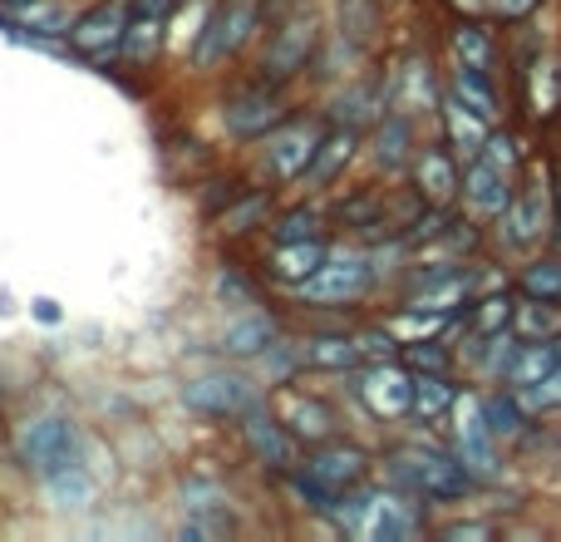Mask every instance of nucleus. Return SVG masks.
Instances as JSON below:
<instances>
[{
	"label": "nucleus",
	"mask_w": 561,
	"mask_h": 542,
	"mask_svg": "<svg viewBox=\"0 0 561 542\" xmlns=\"http://www.w3.org/2000/svg\"><path fill=\"white\" fill-rule=\"evenodd\" d=\"M330 523L345 528V533L359 538V542H409V538L424 533L428 518H424V498H414L409 488L359 484L340 498V508H335Z\"/></svg>",
	"instance_id": "1"
},
{
	"label": "nucleus",
	"mask_w": 561,
	"mask_h": 542,
	"mask_svg": "<svg viewBox=\"0 0 561 542\" xmlns=\"http://www.w3.org/2000/svg\"><path fill=\"white\" fill-rule=\"evenodd\" d=\"M385 464H389V478H394L399 488H409L414 498H424V504H463L468 494L483 488L454 449L424 444V439L389 449Z\"/></svg>",
	"instance_id": "2"
},
{
	"label": "nucleus",
	"mask_w": 561,
	"mask_h": 542,
	"mask_svg": "<svg viewBox=\"0 0 561 542\" xmlns=\"http://www.w3.org/2000/svg\"><path fill=\"white\" fill-rule=\"evenodd\" d=\"M375 276H379V267H375V257H369V252H359V247H330L325 267H320L310 281L290 286V291H296L300 306L345 310V306H355V301L369 296Z\"/></svg>",
	"instance_id": "3"
},
{
	"label": "nucleus",
	"mask_w": 561,
	"mask_h": 542,
	"mask_svg": "<svg viewBox=\"0 0 561 542\" xmlns=\"http://www.w3.org/2000/svg\"><path fill=\"white\" fill-rule=\"evenodd\" d=\"M320 45H325V35H320V15L306 10V0H300V5H290V10L276 15L272 35H266V45H262V69H256V75L276 79V84H290L300 69L316 65Z\"/></svg>",
	"instance_id": "4"
},
{
	"label": "nucleus",
	"mask_w": 561,
	"mask_h": 542,
	"mask_svg": "<svg viewBox=\"0 0 561 542\" xmlns=\"http://www.w3.org/2000/svg\"><path fill=\"white\" fill-rule=\"evenodd\" d=\"M15 449H20V464H25L39 484L69 464H84V434H79V425L65 415H35L30 425H20Z\"/></svg>",
	"instance_id": "5"
},
{
	"label": "nucleus",
	"mask_w": 561,
	"mask_h": 542,
	"mask_svg": "<svg viewBox=\"0 0 561 542\" xmlns=\"http://www.w3.org/2000/svg\"><path fill=\"white\" fill-rule=\"evenodd\" d=\"M325 128H330V118H296V114H290L286 124H276L272 134L256 144L262 173L280 188L300 183L306 168H310V158H316V148H320V138H325Z\"/></svg>",
	"instance_id": "6"
},
{
	"label": "nucleus",
	"mask_w": 561,
	"mask_h": 542,
	"mask_svg": "<svg viewBox=\"0 0 561 542\" xmlns=\"http://www.w3.org/2000/svg\"><path fill=\"white\" fill-rule=\"evenodd\" d=\"M497 242L507 247V252H542L547 242H552V227H557V197H552V183H527L523 193L513 197V207H507L503 217H497Z\"/></svg>",
	"instance_id": "7"
},
{
	"label": "nucleus",
	"mask_w": 561,
	"mask_h": 542,
	"mask_svg": "<svg viewBox=\"0 0 561 542\" xmlns=\"http://www.w3.org/2000/svg\"><path fill=\"white\" fill-rule=\"evenodd\" d=\"M128 20H134V0H94L89 10H79V15L69 20L65 45L75 49V55H84L89 65H108V59L124 55Z\"/></svg>",
	"instance_id": "8"
},
{
	"label": "nucleus",
	"mask_w": 561,
	"mask_h": 542,
	"mask_svg": "<svg viewBox=\"0 0 561 542\" xmlns=\"http://www.w3.org/2000/svg\"><path fill=\"white\" fill-rule=\"evenodd\" d=\"M286 118H290V109H286V99H280V84L266 75H256L252 84H237L222 104V128L232 138H242V144H262Z\"/></svg>",
	"instance_id": "9"
},
{
	"label": "nucleus",
	"mask_w": 561,
	"mask_h": 542,
	"mask_svg": "<svg viewBox=\"0 0 561 542\" xmlns=\"http://www.w3.org/2000/svg\"><path fill=\"white\" fill-rule=\"evenodd\" d=\"M237 434H242L247 459H252V464H262L266 474H290V468H300V449H306V444L290 434L286 419H280L272 405H262V399H256V405L237 419Z\"/></svg>",
	"instance_id": "10"
},
{
	"label": "nucleus",
	"mask_w": 561,
	"mask_h": 542,
	"mask_svg": "<svg viewBox=\"0 0 561 542\" xmlns=\"http://www.w3.org/2000/svg\"><path fill=\"white\" fill-rule=\"evenodd\" d=\"M454 454L468 464V474L478 484H497L503 478V439L488 429L483 409H478V395H463L454 405Z\"/></svg>",
	"instance_id": "11"
},
{
	"label": "nucleus",
	"mask_w": 561,
	"mask_h": 542,
	"mask_svg": "<svg viewBox=\"0 0 561 542\" xmlns=\"http://www.w3.org/2000/svg\"><path fill=\"white\" fill-rule=\"evenodd\" d=\"M414 370L404 360H369L365 375H359V399L379 425H404L414 419Z\"/></svg>",
	"instance_id": "12"
},
{
	"label": "nucleus",
	"mask_w": 561,
	"mask_h": 542,
	"mask_svg": "<svg viewBox=\"0 0 561 542\" xmlns=\"http://www.w3.org/2000/svg\"><path fill=\"white\" fill-rule=\"evenodd\" d=\"M256 399H262V389L242 370H207V375H193L183 385V405L207 419H242Z\"/></svg>",
	"instance_id": "13"
},
{
	"label": "nucleus",
	"mask_w": 561,
	"mask_h": 542,
	"mask_svg": "<svg viewBox=\"0 0 561 542\" xmlns=\"http://www.w3.org/2000/svg\"><path fill=\"white\" fill-rule=\"evenodd\" d=\"M369 468H375V459H369V449H359L355 439H325V444H316L306 459H300V474H310L320 488H330V494L345 498L350 488L369 484Z\"/></svg>",
	"instance_id": "14"
},
{
	"label": "nucleus",
	"mask_w": 561,
	"mask_h": 542,
	"mask_svg": "<svg viewBox=\"0 0 561 542\" xmlns=\"http://www.w3.org/2000/svg\"><path fill=\"white\" fill-rule=\"evenodd\" d=\"M517 99L533 124H552L561 114V49L542 45L517 59Z\"/></svg>",
	"instance_id": "15"
},
{
	"label": "nucleus",
	"mask_w": 561,
	"mask_h": 542,
	"mask_svg": "<svg viewBox=\"0 0 561 542\" xmlns=\"http://www.w3.org/2000/svg\"><path fill=\"white\" fill-rule=\"evenodd\" d=\"M272 409L280 419H286V429L300 439L306 449H316V444H325V439H335L340 434V415H335V405L330 399H320V395H310V389H300V385H276V399H272Z\"/></svg>",
	"instance_id": "16"
},
{
	"label": "nucleus",
	"mask_w": 561,
	"mask_h": 542,
	"mask_svg": "<svg viewBox=\"0 0 561 542\" xmlns=\"http://www.w3.org/2000/svg\"><path fill=\"white\" fill-rule=\"evenodd\" d=\"M409 178H414V193L424 197L428 207H454L458 197H463V158H458L444 138H438V144H419Z\"/></svg>",
	"instance_id": "17"
},
{
	"label": "nucleus",
	"mask_w": 561,
	"mask_h": 542,
	"mask_svg": "<svg viewBox=\"0 0 561 542\" xmlns=\"http://www.w3.org/2000/svg\"><path fill=\"white\" fill-rule=\"evenodd\" d=\"M517 197V173H507V168L488 163V158H473V163H463V213L478 217V223H497V217L513 207Z\"/></svg>",
	"instance_id": "18"
},
{
	"label": "nucleus",
	"mask_w": 561,
	"mask_h": 542,
	"mask_svg": "<svg viewBox=\"0 0 561 542\" xmlns=\"http://www.w3.org/2000/svg\"><path fill=\"white\" fill-rule=\"evenodd\" d=\"M369 154H375V168L385 178L409 173L414 154H419V118L399 114V109H385V118H379L375 134H369Z\"/></svg>",
	"instance_id": "19"
},
{
	"label": "nucleus",
	"mask_w": 561,
	"mask_h": 542,
	"mask_svg": "<svg viewBox=\"0 0 561 542\" xmlns=\"http://www.w3.org/2000/svg\"><path fill=\"white\" fill-rule=\"evenodd\" d=\"M365 128H350V124H330L325 128V138H320V148H316V158H310V168H306V193H325V188H335L340 178L350 173V163L359 158V144H365Z\"/></svg>",
	"instance_id": "20"
},
{
	"label": "nucleus",
	"mask_w": 561,
	"mask_h": 542,
	"mask_svg": "<svg viewBox=\"0 0 561 542\" xmlns=\"http://www.w3.org/2000/svg\"><path fill=\"white\" fill-rule=\"evenodd\" d=\"M448 55H454V65L463 69H488V75H503L507 65V49L503 39H497V30L483 20H454V30H448Z\"/></svg>",
	"instance_id": "21"
},
{
	"label": "nucleus",
	"mask_w": 561,
	"mask_h": 542,
	"mask_svg": "<svg viewBox=\"0 0 561 542\" xmlns=\"http://www.w3.org/2000/svg\"><path fill=\"white\" fill-rule=\"evenodd\" d=\"M444 89L448 84H438L434 69L419 65V59L389 69V109H399V114H409V118L438 114V104H444Z\"/></svg>",
	"instance_id": "22"
},
{
	"label": "nucleus",
	"mask_w": 561,
	"mask_h": 542,
	"mask_svg": "<svg viewBox=\"0 0 561 542\" xmlns=\"http://www.w3.org/2000/svg\"><path fill=\"white\" fill-rule=\"evenodd\" d=\"M434 118H438V128H444V144L454 148L463 163H473V158L483 154L488 134H493V124H488L483 114H473V109H468L458 94H448V89H444V104H438Z\"/></svg>",
	"instance_id": "23"
},
{
	"label": "nucleus",
	"mask_w": 561,
	"mask_h": 542,
	"mask_svg": "<svg viewBox=\"0 0 561 542\" xmlns=\"http://www.w3.org/2000/svg\"><path fill=\"white\" fill-rule=\"evenodd\" d=\"M389 109V75L385 79H350L335 94V114L330 124H350V128H375Z\"/></svg>",
	"instance_id": "24"
},
{
	"label": "nucleus",
	"mask_w": 561,
	"mask_h": 542,
	"mask_svg": "<svg viewBox=\"0 0 561 542\" xmlns=\"http://www.w3.org/2000/svg\"><path fill=\"white\" fill-rule=\"evenodd\" d=\"M276 340H280V326H276L272 310L247 306V316L227 320V330H222V355H232V360H262L266 350L276 346Z\"/></svg>",
	"instance_id": "25"
},
{
	"label": "nucleus",
	"mask_w": 561,
	"mask_h": 542,
	"mask_svg": "<svg viewBox=\"0 0 561 542\" xmlns=\"http://www.w3.org/2000/svg\"><path fill=\"white\" fill-rule=\"evenodd\" d=\"M300 360L316 375H345V370L365 365V350H359V336H345V330H330V336H310L300 346Z\"/></svg>",
	"instance_id": "26"
},
{
	"label": "nucleus",
	"mask_w": 561,
	"mask_h": 542,
	"mask_svg": "<svg viewBox=\"0 0 561 542\" xmlns=\"http://www.w3.org/2000/svg\"><path fill=\"white\" fill-rule=\"evenodd\" d=\"M448 94H458L473 114H483L488 124H503V89H497V75H488V69H463L454 65L448 69Z\"/></svg>",
	"instance_id": "27"
},
{
	"label": "nucleus",
	"mask_w": 561,
	"mask_h": 542,
	"mask_svg": "<svg viewBox=\"0 0 561 542\" xmlns=\"http://www.w3.org/2000/svg\"><path fill=\"white\" fill-rule=\"evenodd\" d=\"M330 257V242L325 237H306V242H272V276L286 281V286H300V281H310L320 267H325Z\"/></svg>",
	"instance_id": "28"
},
{
	"label": "nucleus",
	"mask_w": 561,
	"mask_h": 542,
	"mask_svg": "<svg viewBox=\"0 0 561 542\" xmlns=\"http://www.w3.org/2000/svg\"><path fill=\"white\" fill-rule=\"evenodd\" d=\"M262 227H272V188L237 193L232 203L217 213V233H222L227 242H237V237H252V233H262Z\"/></svg>",
	"instance_id": "29"
},
{
	"label": "nucleus",
	"mask_w": 561,
	"mask_h": 542,
	"mask_svg": "<svg viewBox=\"0 0 561 542\" xmlns=\"http://www.w3.org/2000/svg\"><path fill=\"white\" fill-rule=\"evenodd\" d=\"M478 409H483V419H488V429H493L503 444H513V439H523L527 434V425H533V409L523 405V395H517L513 385H503V389H488V395H478Z\"/></svg>",
	"instance_id": "30"
},
{
	"label": "nucleus",
	"mask_w": 561,
	"mask_h": 542,
	"mask_svg": "<svg viewBox=\"0 0 561 542\" xmlns=\"http://www.w3.org/2000/svg\"><path fill=\"white\" fill-rule=\"evenodd\" d=\"M557 365H561V340H523L503 385H513V389H533V385H542V380L552 375Z\"/></svg>",
	"instance_id": "31"
},
{
	"label": "nucleus",
	"mask_w": 561,
	"mask_h": 542,
	"mask_svg": "<svg viewBox=\"0 0 561 542\" xmlns=\"http://www.w3.org/2000/svg\"><path fill=\"white\" fill-rule=\"evenodd\" d=\"M227 59H237V49H232V35H227V10H222V0H217V5L207 10L203 30H197V39H193V65L203 69V75H213V69H222Z\"/></svg>",
	"instance_id": "32"
},
{
	"label": "nucleus",
	"mask_w": 561,
	"mask_h": 542,
	"mask_svg": "<svg viewBox=\"0 0 561 542\" xmlns=\"http://www.w3.org/2000/svg\"><path fill=\"white\" fill-rule=\"evenodd\" d=\"M513 330L523 340H561V301L557 296H523V291H517Z\"/></svg>",
	"instance_id": "33"
},
{
	"label": "nucleus",
	"mask_w": 561,
	"mask_h": 542,
	"mask_svg": "<svg viewBox=\"0 0 561 542\" xmlns=\"http://www.w3.org/2000/svg\"><path fill=\"white\" fill-rule=\"evenodd\" d=\"M335 30L345 39H355L359 49H369L385 30V5L379 0H335Z\"/></svg>",
	"instance_id": "34"
},
{
	"label": "nucleus",
	"mask_w": 561,
	"mask_h": 542,
	"mask_svg": "<svg viewBox=\"0 0 561 542\" xmlns=\"http://www.w3.org/2000/svg\"><path fill=\"white\" fill-rule=\"evenodd\" d=\"M458 399H463V389L454 385V375H419L414 380V419H424V425L448 419Z\"/></svg>",
	"instance_id": "35"
},
{
	"label": "nucleus",
	"mask_w": 561,
	"mask_h": 542,
	"mask_svg": "<svg viewBox=\"0 0 561 542\" xmlns=\"http://www.w3.org/2000/svg\"><path fill=\"white\" fill-rule=\"evenodd\" d=\"M517 316V296L513 291H488V296H473L463 310V326L473 330V336H497V330H507Z\"/></svg>",
	"instance_id": "36"
},
{
	"label": "nucleus",
	"mask_w": 561,
	"mask_h": 542,
	"mask_svg": "<svg viewBox=\"0 0 561 542\" xmlns=\"http://www.w3.org/2000/svg\"><path fill=\"white\" fill-rule=\"evenodd\" d=\"M517 291H523V296H557L561 301V252L542 247V252L527 257V262L517 267Z\"/></svg>",
	"instance_id": "37"
},
{
	"label": "nucleus",
	"mask_w": 561,
	"mask_h": 542,
	"mask_svg": "<svg viewBox=\"0 0 561 542\" xmlns=\"http://www.w3.org/2000/svg\"><path fill=\"white\" fill-rule=\"evenodd\" d=\"M399 360H404L414 375H454L458 350L448 346L444 336H434V340H414V346H404L399 350Z\"/></svg>",
	"instance_id": "38"
},
{
	"label": "nucleus",
	"mask_w": 561,
	"mask_h": 542,
	"mask_svg": "<svg viewBox=\"0 0 561 542\" xmlns=\"http://www.w3.org/2000/svg\"><path fill=\"white\" fill-rule=\"evenodd\" d=\"M158 45H163V15H148V10H138V15L128 20L124 59H128V65H153Z\"/></svg>",
	"instance_id": "39"
},
{
	"label": "nucleus",
	"mask_w": 561,
	"mask_h": 542,
	"mask_svg": "<svg viewBox=\"0 0 561 542\" xmlns=\"http://www.w3.org/2000/svg\"><path fill=\"white\" fill-rule=\"evenodd\" d=\"M45 494L55 498V508H84L94 498V478H89L84 464H69L45 478Z\"/></svg>",
	"instance_id": "40"
},
{
	"label": "nucleus",
	"mask_w": 561,
	"mask_h": 542,
	"mask_svg": "<svg viewBox=\"0 0 561 542\" xmlns=\"http://www.w3.org/2000/svg\"><path fill=\"white\" fill-rule=\"evenodd\" d=\"M325 227V217H320V207H310V203H296V207H286L280 217H272V242H306V237H325L320 233Z\"/></svg>",
	"instance_id": "41"
},
{
	"label": "nucleus",
	"mask_w": 561,
	"mask_h": 542,
	"mask_svg": "<svg viewBox=\"0 0 561 542\" xmlns=\"http://www.w3.org/2000/svg\"><path fill=\"white\" fill-rule=\"evenodd\" d=\"M222 10H227V35H232V49L242 55V49L262 35L266 0H222Z\"/></svg>",
	"instance_id": "42"
},
{
	"label": "nucleus",
	"mask_w": 561,
	"mask_h": 542,
	"mask_svg": "<svg viewBox=\"0 0 561 542\" xmlns=\"http://www.w3.org/2000/svg\"><path fill=\"white\" fill-rule=\"evenodd\" d=\"M478 158H488V163H497V168H507V173H517L527 154H523V144H517L513 128L493 124V134H488V144H483V154H478Z\"/></svg>",
	"instance_id": "43"
},
{
	"label": "nucleus",
	"mask_w": 561,
	"mask_h": 542,
	"mask_svg": "<svg viewBox=\"0 0 561 542\" xmlns=\"http://www.w3.org/2000/svg\"><path fill=\"white\" fill-rule=\"evenodd\" d=\"M217 296H222L227 306H262V296H256V286L242 276V267H222V271H217Z\"/></svg>",
	"instance_id": "44"
},
{
	"label": "nucleus",
	"mask_w": 561,
	"mask_h": 542,
	"mask_svg": "<svg viewBox=\"0 0 561 542\" xmlns=\"http://www.w3.org/2000/svg\"><path fill=\"white\" fill-rule=\"evenodd\" d=\"M183 508L187 513H213V508H227V494L207 478H187L183 484Z\"/></svg>",
	"instance_id": "45"
},
{
	"label": "nucleus",
	"mask_w": 561,
	"mask_h": 542,
	"mask_svg": "<svg viewBox=\"0 0 561 542\" xmlns=\"http://www.w3.org/2000/svg\"><path fill=\"white\" fill-rule=\"evenodd\" d=\"M542 5L547 0H488V20H497V25H527Z\"/></svg>",
	"instance_id": "46"
},
{
	"label": "nucleus",
	"mask_w": 561,
	"mask_h": 542,
	"mask_svg": "<svg viewBox=\"0 0 561 542\" xmlns=\"http://www.w3.org/2000/svg\"><path fill=\"white\" fill-rule=\"evenodd\" d=\"M497 533V528L493 523H444V528H438V538H493Z\"/></svg>",
	"instance_id": "47"
},
{
	"label": "nucleus",
	"mask_w": 561,
	"mask_h": 542,
	"mask_svg": "<svg viewBox=\"0 0 561 542\" xmlns=\"http://www.w3.org/2000/svg\"><path fill=\"white\" fill-rule=\"evenodd\" d=\"M454 10V20H483L488 15V0H444Z\"/></svg>",
	"instance_id": "48"
},
{
	"label": "nucleus",
	"mask_w": 561,
	"mask_h": 542,
	"mask_svg": "<svg viewBox=\"0 0 561 542\" xmlns=\"http://www.w3.org/2000/svg\"><path fill=\"white\" fill-rule=\"evenodd\" d=\"M134 5H138V10H148V15H163V20H168V15L178 10V0H134Z\"/></svg>",
	"instance_id": "49"
},
{
	"label": "nucleus",
	"mask_w": 561,
	"mask_h": 542,
	"mask_svg": "<svg viewBox=\"0 0 561 542\" xmlns=\"http://www.w3.org/2000/svg\"><path fill=\"white\" fill-rule=\"evenodd\" d=\"M35 316H39V320H59V306H55L49 296H39V301H35Z\"/></svg>",
	"instance_id": "50"
},
{
	"label": "nucleus",
	"mask_w": 561,
	"mask_h": 542,
	"mask_svg": "<svg viewBox=\"0 0 561 542\" xmlns=\"http://www.w3.org/2000/svg\"><path fill=\"white\" fill-rule=\"evenodd\" d=\"M0 5L15 10V15H25V10H30V5H39V0H0Z\"/></svg>",
	"instance_id": "51"
}]
</instances>
